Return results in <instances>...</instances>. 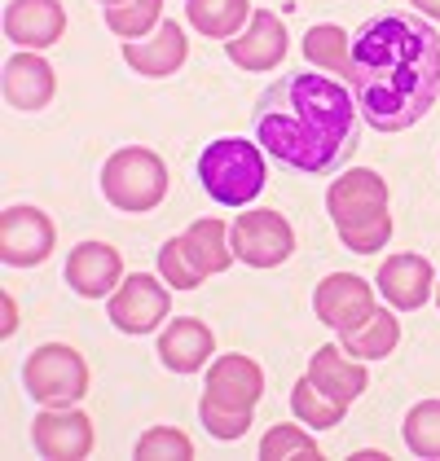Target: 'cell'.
Here are the masks:
<instances>
[{
  "mask_svg": "<svg viewBox=\"0 0 440 461\" xmlns=\"http://www.w3.org/2000/svg\"><path fill=\"white\" fill-rule=\"evenodd\" d=\"M32 444L40 457L53 461H79L93 453L97 435H93V418L79 413L75 404H44L32 418Z\"/></svg>",
  "mask_w": 440,
  "mask_h": 461,
  "instance_id": "cell-10",
  "label": "cell"
},
{
  "mask_svg": "<svg viewBox=\"0 0 440 461\" xmlns=\"http://www.w3.org/2000/svg\"><path fill=\"white\" fill-rule=\"evenodd\" d=\"M436 308H440V277H436Z\"/></svg>",
  "mask_w": 440,
  "mask_h": 461,
  "instance_id": "cell-35",
  "label": "cell"
},
{
  "mask_svg": "<svg viewBox=\"0 0 440 461\" xmlns=\"http://www.w3.org/2000/svg\"><path fill=\"white\" fill-rule=\"evenodd\" d=\"M252 0H185V18L198 36H216V40H234L247 32L252 23Z\"/></svg>",
  "mask_w": 440,
  "mask_h": 461,
  "instance_id": "cell-22",
  "label": "cell"
},
{
  "mask_svg": "<svg viewBox=\"0 0 440 461\" xmlns=\"http://www.w3.org/2000/svg\"><path fill=\"white\" fill-rule=\"evenodd\" d=\"M159 277L172 285V290H194V285H203V277L189 268V259H185L181 250V238H168L163 247H159Z\"/></svg>",
  "mask_w": 440,
  "mask_h": 461,
  "instance_id": "cell-31",
  "label": "cell"
},
{
  "mask_svg": "<svg viewBox=\"0 0 440 461\" xmlns=\"http://www.w3.org/2000/svg\"><path fill=\"white\" fill-rule=\"evenodd\" d=\"M23 387L36 404H79L88 391V365L71 343H44L23 365Z\"/></svg>",
  "mask_w": 440,
  "mask_h": 461,
  "instance_id": "cell-6",
  "label": "cell"
},
{
  "mask_svg": "<svg viewBox=\"0 0 440 461\" xmlns=\"http://www.w3.org/2000/svg\"><path fill=\"white\" fill-rule=\"evenodd\" d=\"M106 27L124 40H146L163 27V0H124L106 5Z\"/></svg>",
  "mask_w": 440,
  "mask_h": 461,
  "instance_id": "cell-25",
  "label": "cell"
},
{
  "mask_svg": "<svg viewBox=\"0 0 440 461\" xmlns=\"http://www.w3.org/2000/svg\"><path fill=\"white\" fill-rule=\"evenodd\" d=\"M401 435L414 457H440V400H418L405 413Z\"/></svg>",
  "mask_w": 440,
  "mask_h": 461,
  "instance_id": "cell-26",
  "label": "cell"
},
{
  "mask_svg": "<svg viewBox=\"0 0 440 461\" xmlns=\"http://www.w3.org/2000/svg\"><path fill=\"white\" fill-rule=\"evenodd\" d=\"M212 356H216V334L198 317L168 321V330L159 334V360L172 374H198L203 365H212Z\"/></svg>",
  "mask_w": 440,
  "mask_h": 461,
  "instance_id": "cell-19",
  "label": "cell"
},
{
  "mask_svg": "<svg viewBox=\"0 0 440 461\" xmlns=\"http://www.w3.org/2000/svg\"><path fill=\"white\" fill-rule=\"evenodd\" d=\"M198 418H203V430L212 435V439H243L247 430H252V413L247 409H220V404H207V400H198Z\"/></svg>",
  "mask_w": 440,
  "mask_h": 461,
  "instance_id": "cell-30",
  "label": "cell"
},
{
  "mask_svg": "<svg viewBox=\"0 0 440 461\" xmlns=\"http://www.w3.org/2000/svg\"><path fill=\"white\" fill-rule=\"evenodd\" d=\"M181 250H185V259H189V268H194L203 282L225 273V268L238 259V255H234V242H229V224H225L220 215L194 220L181 233Z\"/></svg>",
  "mask_w": 440,
  "mask_h": 461,
  "instance_id": "cell-21",
  "label": "cell"
},
{
  "mask_svg": "<svg viewBox=\"0 0 440 461\" xmlns=\"http://www.w3.org/2000/svg\"><path fill=\"white\" fill-rule=\"evenodd\" d=\"M168 290H172V285L163 282V277H154V273L124 277L119 290L106 299L110 325L124 330V334H154V330L168 321V308H172Z\"/></svg>",
  "mask_w": 440,
  "mask_h": 461,
  "instance_id": "cell-8",
  "label": "cell"
},
{
  "mask_svg": "<svg viewBox=\"0 0 440 461\" xmlns=\"http://www.w3.org/2000/svg\"><path fill=\"white\" fill-rule=\"evenodd\" d=\"M414 9H418L423 18H432V23H440V0H414Z\"/></svg>",
  "mask_w": 440,
  "mask_h": 461,
  "instance_id": "cell-33",
  "label": "cell"
},
{
  "mask_svg": "<svg viewBox=\"0 0 440 461\" xmlns=\"http://www.w3.org/2000/svg\"><path fill=\"white\" fill-rule=\"evenodd\" d=\"M14 330H18V303L5 294V334H14Z\"/></svg>",
  "mask_w": 440,
  "mask_h": 461,
  "instance_id": "cell-32",
  "label": "cell"
},
{
  "mask_svg": "<svg viewBox=\"0 0 440 461\" xmlns=\"http://www.w3.org/2000/svg\"><path fill=\"white\" fill-rule=\"evenodd\" d=\"M379 294L397 308V312H418L427 299H432V290H436V268H432V259L427 255H388L383 264H379Z\"/></svg>",
  "mask_w": 440,
  "mask_h": 461,
  "instance_id": "cell-14",
  "label": "cell"
},
{
  "mask_svg": "<svg viewBox=\"0 0 440 461\" xmlns=\"http://www.w3.org/2000/svg\"><path fill=\"white\" fill-rule=\"evenodd\" d=\"M260 395H264V369H260L252 356H216L207 365V378H203V400L220 404V409H256Z\"/></svg>",
  "mask_w": 440,
  "mask_h": 461,
  "instance_id": "cell-12",
  "label": "cell"
},
{
  "mask_svg": "<svg viewBox=\"0 0 440 461\" xmlns=\"http://www.w3.org/2000/svg\"><path fill=\"white\" fill-rule=\"evenodd\" d=\"M269 163L264 145L243 141V137H216L198 154V185L216 207H247L264 194Z\"/></svg>",
  "mask_w": 440,
  "mask_h": 461,
  "instance_id": "cell-4",
  "label": "cell"
},
{
  "mask_svg": "<svg viewBox=\"0 0 440 461\" xmlns=\"http://www.w3.org/2000/svg\"><path fill=\"white\" fill-rule=\"evenodd\" d=\"M229 242L247 268H278V264L291 259L295 229L282 212L256 207V212H238V220L229 224Z\"/></svg>",
  "mask_w": 440,
  "mask_h": 461,
  "instance_id": "cell-7",
  "label": "cell"
},
{
  "mask_svg": "<svg viewBox=\"0 0 440 461\" xmlns=\"http://www.w3.org/2000/svg\"><path fill=\"white\" fill-rule=\"evenodd\" d=\"M185 58H189V40H185L181 23H172V18H168L154 36L124 40V62H128L137 75H146V79H168V75H177L185 67Z\"/></svg>",
  "mask_w": 440,
  "mask_h": 461,
  "instance_id": "cell-18",
  "label": "cell"
},
{
  "mask_svg": "<svg viewBox=\"0 0 440 461\" xmlns=\"http://www.w3.org/2000/svg\"><path fill=\"white\" fill-rule=\"evenodd\" d=\"M102 198L115 212L142 215L154 212L168 198V163L146 145H124L115 149L102 167Z\"/></svg>",
  "mask_w": 440,
  "mask_h": 461,
  "instance_id": "cell-5",
  "label": "cell"
},
{
  "mask_svg": "<svg viewBox=\"0 0 440 461\" xmlns=\"http://www.w3.org/2000/svg\"><path fill=\"white\" fill-rule=\"evenodd\" d=\"M353 457H357V461H383L388 453H374V448H362V453H353Z\"/></svg>",
  "mask_w": 440,
  "mask_h": 461,
  "instance_id": "cell-34",
  "label": "cell"
},
{
  "mask_svg": "<svg viewBox=\"0 0 440 461\" xmlns=\"http://www.w3.org/2000/svg\"><path fill=\"white\" fill-rule=\"evenodd\" d=\"M102 5H124V0H102Z\"/></svg>",
  "mask_w": 440,
  "mask_h": 461,
  "instance_id": "cell-36",
  "label": "cell"
},
{
  "mask_svg": "<svg viewBox=\"0 0 440 461\" xmlns=\"http://www.w3.org/2000/svg\"><path fill=\"white\" fill-rule=\"evenodd\" d=\"M348 88L379 132H405L440 97V32L418 14H379L353 32Z\"/></svg>",
  "mask_w": 440,
  "mask_h": 461,
  "instance_id": "cell-1",
  "label": "cell"
},
{
  "mask_svg": "<svg viewBox=\"0 0 440 461\" xmlns=\"http://www.w3.org/2000/svg\"><path fill=\"white\" fill-rule=\"evenodd\" d=\"M137 457L142 461H185L194 457V444H189V435L177 430V426H150L146 435L137 439Z\"/></svg>",
  "mask_w": 440,
  "mask_h": 461,
  "instance_id": "cell-29",
  "label": "cell"
},
{
  "mask_svg": "<svg viewBox=\"0 0 440 461\" xmlns=\"http://www.w3.org/2000/svg\"><path fill=\"white\" fill-rule=\"evenodd\" d=\"M260 457L264 461H287V457L313 461V457H322V448H317V439H313L299 422H282L260 439Z\"/></svg>",
  "mask_w": 440,
  "mask_h": 461,
  "instance_id": "cell-28",
  "label": "cell"
},
{
  "mask_svg": "<svg viewBox=\"0 0 440 461\" xmlns=\"http://www.w3.org/2000/svg\"><path fill=\"white\" fill-rule=\"evenodd\" d=\"M313 312L335 334H353V330H362L379 312V299H374V285L366 277H357V273H330L313 290Z\"/></svg>",
  "mask_w": 440,
  "mask_h": 461,
  "instance_id": "cell-9",
  "label": "cell"
},
{
  "mask_svg": "<svg viewBox=\"0 0 440 461\" xmlns=\"http://www.w3.org/2000/svg\"><path fill=\"white\" fill-rule=\"evenodd\" d=\"M225 53L238 71H273L287 58V23L273 9H256L243 36L225 40Z\"/></svg>",
  "mask_w": 440,
  "mask_h": 461,
  "instance_id": "cell-13",
  "label": "cell"
},
{
  "mask_svg": "<svg viewBox=\"0 0 440 461\" xmlns=\"http://www.w3.org/2000/svg\"><path fill=\"white\" fill-rule=\"evenodd\" d=\"M304 58H308V67H317V71L348 75L353 36H348L344 27H335V23H317V27H308V36H304Z\"/></svg>",
  "mask_w": 440,
  "mask_h": 461,
  "instance_id": "cell-24",
  "label": "cell"
},
{
  "mask_svg": "<svg viewBox=\"0 0 440 461\" xmlns=\"http://www.w3.org/2000/svg\"><path fill=\"white\" fill-rule=\"evenodd\" d=\"M256 141L299 176L339 172L357 145V97L330 75H282L256 106Z\"/></svg>",
  "mask_w": 440,
  "mask_h": 461,
  "instance_id": "cell-2",
  "label": "cell"
},
{
  "mask_svg": "<svg viewBox=\"0 0 440 461\" xmlns=\"http://www.w3.org/2000/svg\"><path fill=\"white\" fill-rule=\"evenodd\" d=\"M58 247V229L40 207H5L0 212V259L9 268H36Z\"/></svg>",
  "mask_w": 440,
  "mask_h": 461,
  "instance_id": "cell-11",
  "label": "cell"
},
{
  "mask_svg": "<svg viewBox=\"0 0 440 461\" xmlns=\"http://www.w3.org/2000/svg\"><path fill=\"white\" fill-rule=\"evenodd\" d=\"M326 212L344 238V247L357 255H379L392 242V215H388V180L370 167H353L330 180Z\"/></svg>",
  "mask_w": 440,
  "mask_h": 461,
  "instance_id": "cell-3",
  "label": "cell"
},
{
  "mask_svg": "<svg viewBox=\"0 0 440 461\" xmlns=\"http://www.w3.org/2000/svg\"><path fill=\"white\" fill-rule=\"evenodd\" d=\"M291 413L299 418V422H308L313 430H330V426L344 422L348 404H339V400L322 395V391L308 383V374H304V378L295 383V391H291Z\"/></svg>",
  "mask_w": 440,
  "mask_h": 461,
  "instance_id": "cell-27",
  "label": "cell"
},
{
  "mask_svg": "<svg viewBox=\"0 0 440 461\" xmlns=\"http://www.w3.org/2000/svg\"><path fill=\"white\" fill-rule=\"evenodd\" d=\"M308 383L322 391V395L339 400V404H353V400L366 395L370 369H366V360L348 356L339 343H326V348H317L313 360H308Z\"/></svg>",
  "mask_w": 440,
  "mask_h": 461,
  "instance_id": "cell-17",
  "label": "cell"
},
{
  "mask_svg": "<svg viewBox=\"0 0 440 461\" xmlns=\"http://www.w3.org/2000/svg\"><path fill=\"white\" fill-rule=\"evenodd\" d=\"M124 282V259L110 242H79L67 255V285L79 299H110Z\"/></svg>",
  "mask_w": 440,
  "mask_h": 461,
  "instance_id": "cell-16",
  "label": "cell"
},
{
  "mask_svg": "<svg viewBox=\"0 0 440 461\" xmlns=\"http://www.w3.org/2000/svg\"><path fill=\"white\" fill-rule=\"evenodd\" d=\"M397 343H401V321H397V308H392V312H388V308H379L362 330L339 334V348H344L348 356H357V360H383V356L397 352Z\"/></svg>",
  "mask_w": 440,
  "mask_h": 461,
  "instance_id": "cell-23",
  "label": "cell"
},
{
  "mask_svg": "<svg viewBox=\"0 0 440 461\" xmlns=\"http://www.w3.org/2000/svg\"><path fill=\"white\" fill-rule=\"evenodd\" d=\"M58 93V75L36 49H23L5 62V102L14 110H44Z\"/></svg>",
  "mask_w": 440,
  "mask_h": 461,
  "instance_id": "cell-20",
  "label": "cell"
},
{
  "mask_svg": "<svg viewBox=\"0 0 440 461\" xmlns=\"http://www.w3.org/2000/svg\"><path fill=\"white\" fill-rule=\"evenodd\" d=\"M67 36V9L62 0H9L5 5V40L18 49H53Z\"/></svg>",
  "mask_w": 440,
  "mask_h": 461,
  "instance_id": "cell-15",
  "label": "cell"
}]
</instances>
